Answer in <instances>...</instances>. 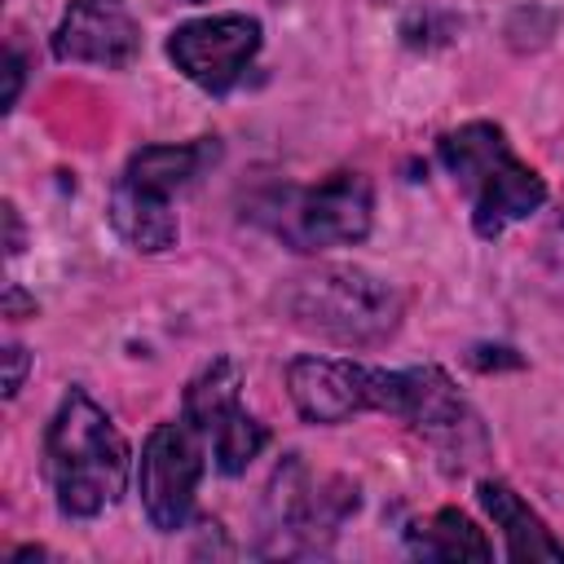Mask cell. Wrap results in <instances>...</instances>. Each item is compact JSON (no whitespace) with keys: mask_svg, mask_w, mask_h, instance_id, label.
<instances>
[{"mask_svg":"<svg viewBox=\"0 0 564 564\" xmlns=\"http://www.w3.org/2000/svg\"><path fill=\"white\" fill-rule=\"evenodd\" d=\"M212 159H216V145L212 141H194V145H145V150H137L128 159L123 181L145 185L154 194H172V189L189 185Z\"/></svg>","mask_w":564,"mask_h":564,"instance_id":"7c38bea8","label":"cell"},{"mask_svg":"<svg viewBox=\"0 0 564 564\" xmlns=\"http://www.w3.org/2000/svg\"><path fill=\"white\" fill-rule=\"evenodd\" d=\"M286 392L308 423H344L361 410H388L392 370L348 357H295L286 366Z\"/></svg>","mask_w":564,"mask_h":564,"instance_id":"8992f818","label":"cell"},{"mask_svg":"<svg viewBox=\"0 0 564 564\" xmlns=\"http://www.w3.org/2000/svg\"><path fill=\"white\" fill-rule=\"evenodd\" d=\"M22 375H26V348L9 344V348H4V397H18Z\"/></svg>","mask_w":564,"mask_h":564,"instance_id":"e0dca14e","label":"cell"},{"mask_svg":"<svg viewBox=\"0 0 564 564\" xmlns=\"http://www.w3.org/2000/svg\"><path fill=\"white\" fill-rule=\"evenodd\" d=\"M282 308L300 330L366 348V344H383L401 326L405 300L392 282L357 264H322L313 273L291 278Z\"/></svg>","mask_w":564,"mask_h":564,"instance_id":"3957f363","label":"cell"},{"mask_svg":"<svg viewBox=\"0 0 564 564\" xmlns=\"http://www.w3.org/2000/svg\"><path fill=\"white\" fill-rule=\"evenodd\" d=\"M542 256L551 260V269L564 273V203L555 207V216L546 220V234H542Z\"/></svg>","mask_w":564,"mask_h":564,"instance_id":"2e32d148","label":"cell"},{"mask_svg":"<svg viewBox=\"0 0 564 564\" xmlns=\"http://www.w3.org/2000/svg\"><path fill=\"white\" fill-rule=\"evenodd\" d=\"M203 432L181 419V423H159L141 449V507L159 533H176L194 507L198 480H203Z\"/></svg>","mask_w":564,"mask_h":564,"instance_id":"5b68a950","label":"cell"},{"mask_svg":"<svg viewBox=\"0 0 564 564\" xmlns=\"http://www.w3.org/2000/svg\"><path fill=\"white\" fill-rule=\"evenodd\" d=\"M194 4H198V0H194Z\"/></svg>","mask_w":564,"mask_h":564,"instance_id":"ffe728a7","label":"cell"},{"mask_svg":"<svg viewBox=\"0 0 564 564\" xmlns=\"http://www.w3.org/2000/svg\"><path fill=\"white\" fill-rule=\"evenodd\" d=\"M410 551L423 555V560H489L494 546L485 542V533L454 507H441L436 516L419 520L410 533H405Z\"/></svg>","mask_w":564,"mask_h":564,"instance_id":"4fadbf2b","label":"cell"},{"mask_svg":"<svg viewBox=\"0 0 564 564\" xmlns=\"http://www.w3.org/2000/svg\"><path fill=\"white\" fill-rule=\"evenodd\" d=\"M375 189L361 172H330L317 185L282 189L260 207V220L295 251L348 247L370 234Z\"/></svg>","mask_w":564,"mask_h":564,"instance_id":"277c9868","label":"cell"},{"mask_svg":"<svg viewBox=\"0 0 564 564\" xmlns=\"http://www.w3.org/2000/svg\"><path fill=\"white\" fill-rule=\"evenodd\" d=\"M260 48V22L247 13H216L185 22L167 35V57L185 79H194L207 93H225L242 79Z\"/></svg>","mask_w":564,"mask_h":564,"instance_id":"52a82bcc","label":"cell"},{"mask_svg":"<svg viewBox=\"0 0 564 564\" xmlns=\"http://www.w3.org/2000/svg\"><path fill=\"white\" fill-rule=\"evenodd\" d=\"M106 216L115 225V234L132 247V251H167L176 242V216H172V203L167 194H154L145 185H132L119 176V185L110 189V203H106Z\"/></svg>","mask_w":564,"mask_h":564,"instance_id":"8fae6325","label":"cell"},{"mask_svg":"<svg viewBox=\"0 0 564 564\" xmlns=\"http://www.w3.org/2000/svg\"><path fill=\"white\" fill-rule=\"evenodd\" d=\"M476 494H480V507L489 511L494 529H502L511 560H564V542L546 529V520H542L511 485H502V480H480Z\"/></svg>","mask_w":564,"mask_h":564,"instance_id":"30bf717a","label":"cell"},{"mask_svg":"<svg viewBox=\"0 0 564 564\" xmlns=\"http://www.w3.org/2000/svg\"><path fill=\"white\" fill-rule=\"evenodd\" d=\"M238 388H242L238 366H234L229 357H216L212 366H203V370L189 379V388H185V419H189L203 436H212L234 410H242V405H238Z\"/></svg>","mask_w":564,"mask_h":564,"instance_id":"5bb4252c","label":"cell"},{"mask_svg":"<svg viewBox=\"0 0 564 564\" xmlns=\"http://www.w3.org/2000/svg\"><path fill=\"white\" fill-rule=\"evenodd\" d=\"M4 220H9V256H18V247H22V229H18V212H13V207H4Z\"/></svg>","mask_w":564,"mask_h":564,"instance_id":"d6986e66","label":"cell"},{"mask_svg":"<svg viewBox=\"0 0 564 564\" xmlns=\"http://www.w3.org/2000/svg\"><path fill=\"white\" fill-rule=\"evenodd\" d=\"M207 441H212V458H216V467H220L225 476H238V471H247V463L264 449L269 432H264V423H256L247 410H234Z\"/></svg>","mask_w":564,"mask_h":564,"instance_id":"9a60e30c","label":"cell"},{"mask_svg":"<svg viewBox=\"0 0 564 564\" xmlns=\"http://www.w3.org/2000/svg\"><path fill=\"white\" fill-rule=\"evenodd\" d=\"M53 53L62 62H93V66H128L141 53V26L123 9V0H70Z\"/></svg>","mask_w":564,"mask_h":564,"instance_id":"9c48e42d","label":"cell"},{"mask_svg":"<svg viewBox=\"0 0 564 564\" xmlns=\"http://www.w3.org/2000/svg\"><path fill=\"white\" fill-rule=\"evenodd\" d=\"M18 88H22V57L9 48V93H4V106L18 101Z\"/></svg>","mask_w":564,"mask_h":564,"instance_id":"ac0fdd59","label":"cell"},{"mask_svg":"<svg viewBox=\"0 0 564 564\" xmlns=\"http://www.w3.org/2000/svg\"><path fill=\"white\" fill-rule=\"evenodd\" d=\"M441 163L471 203V225L480 238H498L507 225L529 220L546 203V181L516 159L498 123H463L441 137Z\"/></svg>","mask_w":564,"mask_h":564,"instance_id":"7a4b0ae2","label":"cell"},{"mask_svg":"<svg viewBox=\"0 0 564 564\" xmlns=\"http://www.w3.org/2000/svg\"><path fill=\"white\" fill-rule=\"evenodd\" d=\"M44 458H48L57 507L75 520H88L115 507L128 485V463H132L123 432L79 388H70L57 405L48 436H44Z\"/></svg>","mask_w":564,"mask_h":564,"instance_id":"6da1fadb","label":"cell"},{"mask_svg":"<svg viewBox=\"0 0 564 564\" xmlns=\"http://www.w3.org/2000/svg\"><path fill=\"white\" fill-rule=\"evenodd\" d=\"M273 511L278 529H286L304 546H322V538H330L348 520V511H357V485H348L344 476H313L291 458L273 476Z\"/></svg>","mask_w":564,"mask_h":564,"instance_id":"ba28073f","label":"cell"}]
</instances>
